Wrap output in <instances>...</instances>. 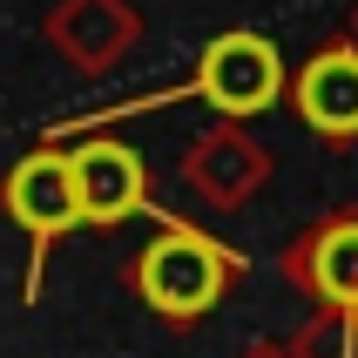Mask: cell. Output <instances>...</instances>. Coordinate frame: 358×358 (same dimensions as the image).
<instances>
[{
    "label": "cell",
    "instance_id": "obj_1",
    "mask_svg": "<svg viewBox=\"0 0 358 358\" xmlns=\"http://www.w3.org/2000/svg\"><path fill=\"white\" fill-rule=\"evenodd\" d=\"M230 284V257L196 230H162L136 264V291L162 318H203Z\"/></svg>",
    "mask_w": 358,
    "mask_h": 358
},
{
    "label": "cell",
    "instance_id": "obj_2",
    "mask_svg": "<svg viewBox=\"0 0 358 358\" xmlns=\"http://www.w3.org/2000/svg\"><path fill=\"white\" fill-rule=\"evenodd\" d=\"M278 88H284V61L264 34L210 41V55H203V95L217 101L223 115H257V108L278 101Z\"/></svg>",
    "mask_w": 358,
    "mask_h": 358
},
{
    "label": "cell",
    "instance_id": "obj_3",
    "mask_svg": "<svg viewBox=\"0 0 358 358\" xmlns=\"http://www.w3.org/2000/svg\"><path fill=\"white\" fill-rule=\"evenodd\" d=\"M7 217L20 223V230H34L41 243L61 237V230H75L81 223V196H75V162L55 156V149H41V156H27L7 176Z\"/></svg>",
    "mask_w": 358,
    "mask_h": 358
},
{
    "label": "cell",
    "instance_id": "obj_4",
    "mask_svg": "<svg viewBox=\"0 0 358 358\" xmlns=\"http://www.w3.org/2000/svg\"><path fill=\"white\" fill-rule=\"evenodd\" d=\"M75 196L88 223H122L129 210H142V156L122 142H81L75 156Z\"/></svg>",
    "mask_w": 358,
    "mask_h": 358
},
{
    "label": "cell",
    "instance_id": "obj_5",
    "mask_svg": "<svg viewBox=\"0 0 358 358\" xmlns=\"http://www.w3.org/2000/svg\"><path fill=\"white\" fill-rule=\"evenodd\" d=\"M298 108L318 136H358V48H324L298 75Z\"/></svg>",
    "mask_w": 358,
    "mask_h": 358
},
{
    "label": "cell",
    "instance_id": "obj_6",
    "mask_svg": "<svg viewBox=\"0 0 358 358\" xmlns=\"http://www.w3.org/2000/svg\"><path fill=\"white\" fill-rule=\"evenodd\" d=\"M304 278H311L318 298L358 311V223H324L304 250Z\"/></svg>",
    "mask_w": 358,
    "mask_h": 358
}]
</instances>
